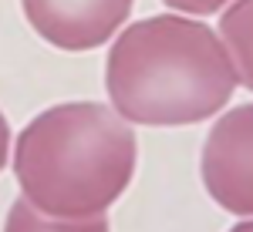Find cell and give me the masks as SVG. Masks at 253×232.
I'll use <instances>...</instances> for the list:
<instances>
[{
  "mask_svg": "<svg viewBox=\"0 0 253 232\" xmlns=\"http://www.w3.org/2000/svg\"><path fill=\"white\" fill-rule=\"evenodd\" d=\"M203 189L230 215H253V101L236 104L213 121L199 152Z\"/></svg>",
  "mask_w": 253,
  "mask_h": 232,
  "instance_id": "3",
  "label": "cell"
},
{
  "mask_svg": "<svg viewBox=\"0 0 253 232\" xmlns=\"http://www.w3.org/2000/svg\"><path fill=\"white\" fill-rule=\"evenodd\" d=\"M216 34L230 54L236 84L253 91V0H230L219 10Z\"/></svg>",
  "mask_w": 253,
  "mask_h": 232,
  "instance_id": "5",
  "label": "cell"
},
{
  "mask_svg": "<svg viewBox=\"0 0 253 232\" xmlns=\"http://www.w3.org/2000/svg\"><path fill=\"white\" fill-rule=\"evenodd\" d=\"M135 0H20L27 27L68 54H84L128 24Z\"/></svg>",
  "mask_w": 253,
  "mask_h": 232,
  "instance_id": "4",
  "label": "cell"
},
{
  "mask_svg": "<svg viewBox=\"0 0 253 232\" xmlns=\"http://www.w3.org/2000/svg\"><path fill=\"white\" fill-rule=\"evenodd\" d=\"M226 232H253V215H250V219H243V222H236L233 229H226Z\"/></svg>",
  "mask_w": 253,
  "mask_h": 232,
  "instance_id": "9",
  "label": "cell"
},
{
  "mask_svg": "<svg viewBox=\"0 0 253 232\" xmlns=\"http://www.w3.org/2000/svg\"><path fill=\"white\" fill-rule=\"evenodd\" d=\"M3 232H112V226H108V215L58 219V215L38 212L27 199H14L3 215Z\"/></svg>",
  "mask_w": 253,
  "mask_h": 232,
  "instance_id": "6",
  "label": "cell"
},
{
  "mask_svg": "<svg viewBox=\"0 0 253 232\" xmlns=\"http://www.w3.org/2000/svg\"><path fill=\"white\" fill-rule=\"evenodd\" d=\"M162 3L186 17H210V14H219L230 0H162Z\"/></svg>",
  "mask_w": 253,
  "mask_h": 232,
  "instance_id": "7",
  "label": "cell"
},
{
  "mask_svg": "<svg viewBox=\"0 0 253 232\" xmlns=\"http://www.w3.org/2000/svg\"><path fill=\"white\" fill-rule=\"evenodd\" d=\"M236 88L216 27L175 10L125 24L105 58L108 104L142 128L210 121L230 104Z\"/></svg>",
  "mask_w": 253,
  "mask_h": 232,
  "instance_id": "1",
  "label": "cell"
},
{
  "mask_svg": "<svg viewBox=\"0 0 253 232\" xmlns=\"http://www.w3.org/2000/svg\"><path fill=\"white\" fill-rule=\"evenodd\" d=\"M10 168L20 199L58 219L105 215L138 168L135 128L101 101H61L20 128Z\"/></svg>",
  "mask_w": 253,
  "mask_h": 232,
  "instance_id": "2",
  "label": "cell"
},
{
  "mask_svg": "<svg viewBox=\"0 0 253 232\" xmlns=\"http://www.w3.org/2000/svg\"><path fill=\"white\" fill-rule=\"evenodd\" d=\"M10 125H7V118H3V111H0V172L10 165Z\"/></svg>",
  "mask_w": 253,
  "mask_h": 232,
  "instance_id": "8",
  "label": "cell"
}]
</instances>
